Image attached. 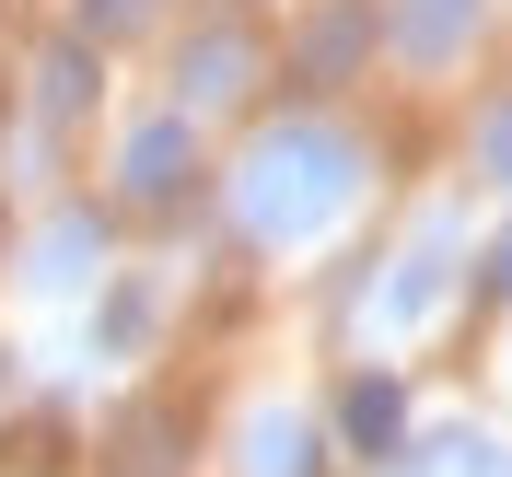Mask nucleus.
Wrapping results in <instances>:
<instances>
[{
  "label": "nucleus",
  "mask_w": 512,
  "mask_h": 477,
  "mask_svg": "<svg viewBox=\"0 0 512 477\" xmlns=\"http://www.w3.org/2000/svg\"><path fill=\"white\" fill-rule=\"evenodd\" d=\"M361 175H373V163H361L350 128H326V117H280L245 163H233V222H245L256 245H315V233L350 222Z\"/></svg>",
  "instance_id": "1"
},
{
  "label": "nucleus",
  "mask_w": 512,
  "mask_h": 477,
  "mask_svg": "<svg viewBox=\"0 0 512 477\" xmlns=\"http://www.w3.org/2000/svg\"><path fill=\"white\" fill-rule=\"evenodd\" d=\"M454 245H466V233H454V210H431L408 245L384 256V280L361 291V338H408V326H431V303L454 291Z\"/></svg>",
  "instance_id": "2"
},
{
  "label": "nucleus",
  "mask_w": 512,
  "mask_h": 477,
  "mask_svg": "<svg viewBox=\"0 0 512 477\" xmlns=\"http://www.w3.org/2000/svg\"><path fill=\"white\" fill-rule=\"evenodd\" d=\"M117 175H128V198H152V210H163V198L187 187V117H140V128H128V152H117Z\"/></svg>",
  "instance_id": "3"
},
{
  "label": "nucleus",
  "mask_w": 512,
  "mask_h": 477,
  "mask_svg": "<svg viewBox=\"0 0 512 477\" xmlns=\"http://www.w3.org/2000/svg\"><path fill=\"white\" fill-rule=\"evenodd\" d=\"M94 256H105V222H82V210H59V222L35 233L24 280H35V291H82V280H94Z\"/></svg>",
  "instance_id": "4"
},
{
  "label": "nucleus",
  "mask_w": 512,
  "mask_h": 477,
  "mask_svg": "<svg viewBox=\"0 0 512 477\" xmlns=\"http://www.w3.org/2000/svg\"><path fill=\"white\" fill-rule=\"evenodd\" d=\"M245 477H315V419L303 408H256L245 419Z\"/></svg>",
  "instance_id": "5"
},
{
  "label": "nucleus",
  "mask_w": 512,
  "mask_h": 477,
  "mask_svg": "<svg viewBox=\"0 0 512 477\" xmlns=\"http://www.w3.org/2000/svg\"><path fill=\"white\" fill-rule=\"evenodd\" d=\"M466 24H478V0H396V59H454L466 47Z\"/></svg>",
  "instance_id": "6"
},
{
  "label": "nucleus",
  "mask_w": 512,
  "mask_h": 477,
  "mask_svg": "<svg viewBox=\"0 0 512 477\" xmlns=\"http://www.w3.org/2000/svg\"><path fill=\"white\" fill-rule=\"evenodd\" d=\"M396 477H512V454L489 443V431H443V443H419Z\"/></svg>",
  "instance_id": "7"
},
{
  "label": "nucleus",
  "mask_w": 512,
  "mask_h": 477,
  "mask_svg": "<svg viewBox=\"0 0 512 477\" xmlns=\"http://www.w3.org/2000/svg\"><path fill=\"white\" fill-rule=\"evenodd\" d=\"M245 94V35H198L187 47V105H233Z\"/></svg>",
  "instance_id": "8"
},
{
  "label": "nucleus",
  "mask_w": 512,
  "mask_h": 477,
  "mask_svg": "<svg viewBox=\"0 0 512 477\" xmlns=\"http://www.w3.org/2000/svg\"><path fill=\"white\" fill-rule=\"evenodd\" d=\"M338 419H350V443H361V454H384L396 431H408V396H396L384 373H361V384H350V408H338Z\"/></svg>",
  "instance_id": "9"
},
{
  "label": "nucleus",
  "mask_w": 512,
  "mask_h": 477,
  "mask_svg": "<svg viewBox=\"0 0 512 477\" xmlns=\"http://www.w3.org/2000/svg\"><path fill=\"white\" fill-rule=\"evenodd\" d=\"M361 35H373L361 12H326V24H315V47H303V70H315V82H326V70H350V59H361Z\"/></svg>",
  "instance_id": "10"
},
{
  "label": "nucleus",
  "mask_w": 512,
  "mask_h": 477,
  "mask_svg": "<svg viewBox=\"0 0 512 477\" xmlns=\"http://www.w3.org/2000/svg\"><path fill=\"white\" fill-rule=\"evenodd\" d=\"M152 24V0H82V35H140Z\"/></svg>",
  "instance_id": "11"
},
{
  "label": "nucleus",
  "mask_w": 512,
  "mask_h": 477,
  "mask_svg": "<svg viewBox=\"0 0 512 477\" xmlns=\"http://www.w3.org/2000/svg\"><path fill=\"white\" fill-rule=\"evenodd\" d=\"M82 94H94V82H82V47H59V59H47V117H70Z\"/></svg>",
  "instance_id": "12"
},
{
  "label": "nucleus",
  "mask_w": 512,
  "mask_h": 477,
  "mask_svg": "<svg viewBox=\"0 0 512 477\" xmlns=\"http://www.w3.org/2000/svg\"><path fill=\"white\" fill-rule=\"evenodd\" d=\"M478 163L512 187V105H489V117H478Z\"/></svg>",
  "instance_id": "13"
},
{
  "label": "nucleus",
  "mask_w": 512,
  "mask_h": 477,
  "mask_svg": "<svg viewBox=\"0 0 512 477\" xmlns=\"http://www.w3.org/2000/svg\"><path fill=\"white\" fill-rule=\"evenodd\" d=\"M489 280H501V291H512V233H501V245H489Z\"/></svg>",
  "instance_id": "14"
}]
</instances>
